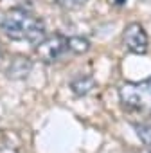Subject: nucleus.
Listing matches in <instances>:
<instances>
[{
	"instance_id": "obj_1",
	"label": "nucleus",
	"mask_w": 151,
	"mask_h": 153,
	"mask_svg": "<svg viewBox=\"0 0 151 153\" xmlns=\"http://www.w3.org/2000/svg\"><path fill=\"white\" fill-rule=\"evenodd\" d=\"M0 29L13 42L40 43L45 34V24L25 9H9L0 18Z\"/></svg>"
},
{
	"instance_id": "obj_2",
	"label": "nucleus",
	"mask_w": 151,
	"mask_h": 153,
	"mask_svg": "<svg viewBox=\"0 0 151 153\" xmlns=\"http://www.w3.org/2000/svg\"><path fill=\"white\" fill-rule=\"evenodd\" d=\"M119 99L133 110H151V78L140 83H124L119 87Z\"/></svg>"
},
{
	"instance_id": "obj_3",
	"label": "nucleus",
	"mask_w": 151,
	"mask_h": 153,
	"mask_svg": "<svg viewBox=\"0 0 151 153\" xmlns=\"http://www.w3.org/2000/svg\"><path fill=\"white\" fill-rule=\"evenodd\" d=\"M67 51H68L67 38L63 34H50V36H45L40 43H36V56L45 63L58 61Z\"/></svg>"
},
{
	"instance_id": "obj_4",
	"label": "nucleus",
	"mask_w": 151,
	"mask_h": 153,
	"mask_svg": "<svg viewBox=\"0 0 151 153\" xmlns=\"http://www.w3.org/2000/svg\"><path fill=\"white\" fill-rule=\"evenodd\" d=\"M122 42H124L126 49L133 54H146V51L149 47L147 34H146V31L142 29L140 24L126 25V29L122 33Z\"/></svg>"
},
{
	"instance_id": "obj_5",
	"label": "nucleus",
	"mask_w": 151,
	"mask_h": 153,
	"mask_svg": "<svg viewBox=\"0 0 151 153\" xmlns=\"http://www.w3.org/2000/svg\"><path fill=\"white\" fill-rule=\"evenodd\" d=\"M33 70V61L25 56H15L7 67V76L11 79H25Z\"/></svg>"
},
{
	"instance_id": "obj_6",
	"label": "nucleus",
	"mask_w": 151,
	"mask_h": 153,
	"mask_svg": "<svg viewBox=\"0 0 151 153\" xmlns=\"http://www.w3.org/2000/svg\"><path fill=\"white\" fill-rule=\"evenodd\" d=\"M94 87H95V81H94V78H90V76H81V78H76L72 83H70V88H72V92L76 94V96H87V94H90L92 90H94Z\"/></svg>"
},
{
	"instance_id": "obj_7",
	"label": "nucleus",
	"mask_w": 151,
	"mask_h": 153,
	"mask_svg": "<svg viewBox=\"0 0 151 153\" xmlns=\"http://www.w3.org/2000/svg\"><path fill=\"white\" fill-rule=\"evenodd\" d=\"M67 47L74 54H85L90 49V42L83 36H70L67 38Z\"/></svg>"
},
{
	"instance_id": "obj_8",
	"label": "nucleus",
	"mask_w": 151,
	"mask_h": 153,
	"mask_svg": "<svg viewBox=\"0 0 151 153\" xmlns=\"http://www.w3.org/2000/svg\"><path fill=\"white\" fill-rule=\"evenodd\" d=\"M133 126H135V131H137V135L140 137V140H142L147 148H151V124L135 123Z\"/></svg>"
},
{
	"instance_id": "obj_9",
	"label": "nucleus",
	"mask_w": 151,
	"mask_h": 153,
	"mask_svg": "<svg viewBox=\"0 0 151 153\" xmlns=\"http://www.w3.org/2000/svg\"><path fill=\"white\" fill-rule=\"evenodd\" d=\"M56 4L67 11H72V9H78V7L85 6L87 0H56Z\"/></svg>"
},
{
	"instance_id": "obj_10",
	"label": "nucleus",
	"mask_w": 151,
	"mask_h": 153,
	"mask_svg": "<svg viewBox=\"0 0 151 153\" xmlns=\"http://www.w3.org/2000/svg\"><path fill=\"white\" fill-rule=\"evenodd\" d=\"M2 59H4V51H2V47H0V65H2Z\"/></svg>"
},
{
	"instance_id": "obj_11",
	"label": "nucleus",
	"mask_w": 151,
	"mask_h": 153,
	"mask_svg": "<svg viewBox=\"0 0 151 153\" xmlns=\"http://www.w3.org/2000/svg\"><path fill=\"white\" fill-rule=\"evenodd\" d=\"M147 153H151V151H147Z\"/></svg>"
}]
</instances>
